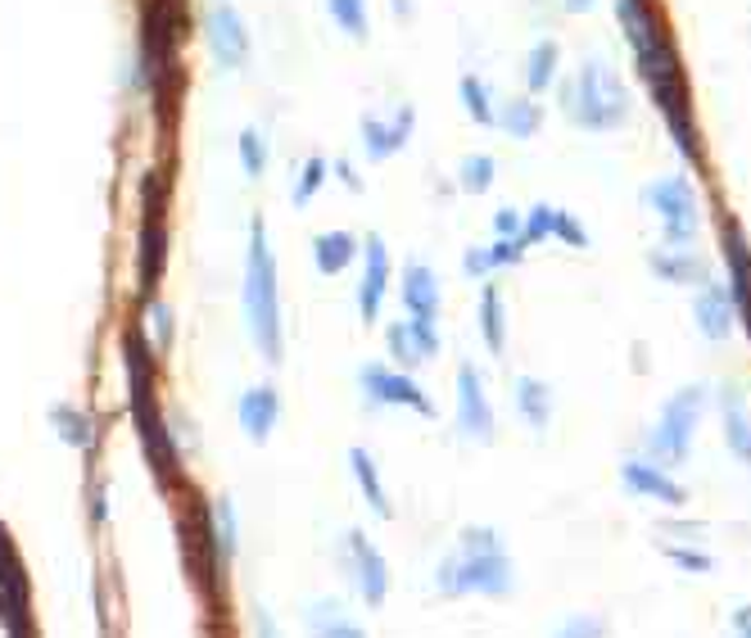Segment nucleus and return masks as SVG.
Here are the masks:
<instances>
[{"label":"nucleus","mask_w":751,"mask_h":638,"mask_svg":"<svg viewBox=\"0 0 751 638\" xmlns=\"http://www.w3.org/2000/svg\"><path fill=\"white\" fill-rule=\"evenodd\" d=\"M462 105H466V114L475 118V122H485V127H494V105H490V87L481 82V78H462Z\"/></svg>","instance_id":"cd10ccee"},{"label":"nucleus","mask_w":751,"mask_h":638,"mask_svg":"<svg viewBox=\"0 0 751 638\" xmlns=\"http://www.w3.org/2000/svg\"><path fill=\"white\" fill-rule=\"evenodd\" d=\"M150 313H155V322H159V344H168V340H172V317H168V308H164V304H155Z\"/></svg>","instance_id":"79ce46f5"},{"label":"nucleus","mask_w":751,"mask_h":638,"mask_svg":"<svg viewBox=\"0 0 751 638\" xmlns=\"http://www.w3.org/2000/svg\"><path fill=\"white\" fill-rule=\"evenodd\" d=\"M204 28H209V46H214V59L227 63V68H240L249 59V32L240 23V14L227 6V0H214L209 14H204Z\"/></svg>","instance_id":"1a4fd4ad"},{"label":"nucleus","mask_w":751,"mask_h":638,"mask_svg":"<svg viewBox=\"0 0 751 638\" xmlns=\"http://www.w3.org/2000/svg\"><path fill=\"white\" fill-rule=\"evenodd\" d=\"M665 552H670V561H679V571H698V576L711 571V557L706 552H693V548H665Z\"/></svg>","instance_id":"e433bc0d"},{"label":"nucleus","mask_w":751,"mask_h":638,"mask_svg":"<svg viewBox=\"0 0 751 638\" xmlns=\"http://www.w3.org/2000/svg\"><path fill=\"white\" fill-rule=\"evenodd\" d=\"M354 254H358V241L345 236V232H326V236L313 241V263H317V272H326V276L339 272V267H349Z\"/></svg>","instance_id":"5701e85b"},{"label":"nucleus","mask_w":751,"mask_h":638,"mask_svg":"<svg viewBox=\"0 0 751 638\" xmlns=\"http://www.w3.org/2000/svg\"><path fill=\"white\" fill-rule=\"evenodd\" d=\"M516 403H521V412H525V421L534 425V431H543L549 425V416H553V394H549V385L543 381H521L516 385Z\"/></svg>","instance_id":"b1692460"},{"label":"nucleus","mask_w":751,"mask_h":638,"mask_svg":"<svg viewBox=\"0 0 751 638\" xmlns=\"http://www.w3.org/2000/svg\"><path fill=\"white\" fill-rule=\"evenodd\" d=\"M55 416H59V431H63L68 444H91V425H87L82 412H73V408H55Z\"/></svg>","instance_id":"72a5a7b5"},{"label":"nucleus","mask_w":751,"mask_h":638,"mask_svg":"<svg viewBox=\"0 0 751 638\" xmlns=\"http://www.w3.org/2000/svg\"><path fill=\"white\" fill-rule=\"evenodd\" d=\"M326 6H330V19L349 37H367V6L363 0H326Z\"/></svg>","instance_id":"c85d7f7f"},{"label":"nucleus","mask_w":751,"mask_h":638,"mask_svg":"<svg viewBox=\"0 0 751 638\" xmlns=\"http://www.w3.org/2000/svg\"><path fill=\"white\" fill-rule=\"evenodd\" d=\"M481 322H485V344H490L494 353H503V300H498L494 286H490L485 300H481Z\"/></svg>","instance_id":"c756f323"},{"label":"nucleus","mask_w":751,"mask_h":638,"mask_svg":"<svg viewBox=\"0 0 751 638\" xmlns=\"http://www.w3.org/2000/svg\"><path fill=\"white\" fill-rule=\"evenodd\" d=\"M245 317L249 335L263 349L267 363H281V304H277V263H271L267 227L254 223L249 263H245Z\"/></svg>","instance_id":"7ed1b4c3"},{"label":"nucleus","mask_w":751,"mask_h":638,"mask_svg":"<svg viewBox=\"0 0 751 638\" xmlns=\"http://www.w3.org/2000/svg\"><path fill=\"white\" fill-rule=\"evenodd\" d=\"M589 6H593V0H566V10H571V14H580V10H589Z\"/></svg>","instance_id":"c03bdc74"},{"label":"nucleus","mask_w":751,"mask_h":638,"mask_svg":"<svg viewBox=\"0 0 751 638\" xmlns=\"http://www.w3.org/2000/svg\"><path fill=\"white\" fill-rule=\"evenodd\" d=\"M553 73H557V46H553V41H538L534 55H530V91H534V96L549 91Z\"/></svg>","instance_id":"bb28decb"},{"label":"nucleus","mask_w":751,"mask_h":638,"mask_svg":"<svg viewBox=\"0 0 751 638\" xmlns=\"http://www.w3.org/2000/svg\"><path fill=\"white\" fill-rule=\"evenodd\" d=\"M349 548H354V566H358V589H363V598H367L372 607H381V602H385V589H389V576H385V561H381L376 543L363 539V534H354Z\"/></svg>","instance_id":"a211bd4d"},{"label":"nucleus","mask_w":751,"mask_h":638,"mask_svg":"<svg viewBox=\"0 0 751 638\" xmlns=\"http://www.w3.org/2000/svg\"><path fill=\"white\" fill-rule=\"evenodd\" d=\"M413 118H417L413 105H403L389 127H385L381 118H363V146H367V155H372V159H389L394 150H403L407 136H413Z\"/></svg>","instance_id":"f3484780"},{"label":"nucleus","mask_w":751,"mask_h":638,"mask_svg":"<svg viewBox=\"0 0 751 638\" xmlns=\"http://www.w3.org/2000/svg\"><path fill=\"white\" fill-rule=\"evenodd\" d=\"M553 236H557V241H566L571 249H584V245H589V232L571 218V213H557V218H553Z\"/></svg>","instance_id":"c9c22d12"},{"label":"nucleus","mask_w":751,"mask_h":638,"mask_svg":"<svg viewBox=\"0 0 751 638\" xmlns=\"http://www.w3.org/2000/svg\"><path fill=\"white\" fill-rule=\"evenodd\" d=\"M724 258H729V300L733 313L742 317L747 335H751V249L742 241L738 227H724Z\"/></svg>","instance_id":"f8f14e48"},{"label":"nucleus","mask_w":751,"mask_h":638,"mask_svg":"<svg viewBox=\"0 0 751 638\" xmlns=\"http://www.w3.org/2000/svg\"><path fill=\"white\" fill-rule=\"evenodd\" d=\"M240 164H245L249 177H263V168H267V146H263L258 127H245V131H240Z\"/></svg>","instance_id":"2f4dec72"},{"label":"nucleus","mask_w":751,"mask_h":638,"mask_svg":"<svg viewBox=\"0 0 751 638\" xmlns=\"http://www.w3.org/2000/svg\"><path fill=\"white\" fill-rule=\"evenodd\" d=\"M733 300H729V291L724 286H702V295H698V326H702V335L706 340H724L729 335V326H733Z\"/></svg>","instance_id":"4be33fe9"},{"label":"nucleus","mask_w":751,"mask_h":638,"mask_svg":"<svg viewBox=\"0 0 751 638\" xmlns=\"http://www.w3.org/2000/svg\"><path fill=\"white\" fill-rule=\"evenodd\" d=\"M553 218H557V208H549V204H538V208L530 213V223L521 227V245L530 249V245H538L543 236H553Z\"/></svg>","instance_id":"473e14b6"},{"label":"nucleus","mask_w":751,"mask_h":638,"mask_svg":"<svg viewBox=\"0 0 751 638\" xmlns=\"http://www.w3.org/2000/svg\"><path fill=\"white\" fill-rule=\"evenodd\" d=\"M490 267H494V263H490V249H466V254H462V272H466V276H485Z\"/></svg>","instance_id":"58836bf2"},{"label":"nucleus","mask_w":751,"mask_h":638,"mask_svg":"<svg viewBox=\"0 0 751 638\" xmlns=\"http://www.w3.org/2000/svg\"><path fill=\"white\" fill-rule=\"evenodd\" d=\"M494 122L507 131V136H534L538 131V105L534 100H525V96H516V100H507V109L503 114H494Z\"/></svg>","instance_id":"393cba45"},{"label":"nucleus","mask_w":751,"mask_h":638,"mask_svg":"<svg viewBox=\"0 0 751 638\" xmlns=\"http://www.w3.org/2000/svg\"><path fill=\"white\" fill-rule=\"evenodd\" d=\"M146 232H141V286L155 291L159 286V276H164V254H168V241H164V195H159V181L146 177Z\"/></svg>","instance_id":"9b49d317"},{"label":"nucleus","mask_w":751,"mask_h":638,"mask_svg":"<svg viewBox=\"0 0 751 638\" xmlns=\"http://www.w3.org/2000/svg\"><path fill=\"white\" fill-rule=\"evenodd\" d=\"M648 263H652V272H656V276L674 281V286H711V272H706V263H702V258H693V254L652 249V254H648Z\"/></svg>","instance_id":"aec40b11"},{"label":"nucleus","mask_w":751,"mask_h":638,"mask_svg":"<svg viewBox=\"0 0 751 638\" xmlns=\"http://www.w3.org/2000/svg\"><path fill=\"white\" fill-rule=\"evenodd\" d=\"M363 399L372 403V408H381V403H403V408H417L422 416H431L435 408H431V399L407 381L403 372H385V367H376V363H367L363 367Z\"/></svg>","instance_id":"9d476101"},{"label":"nucleus","mask_w":751,"mask_h":638,"mask_svg":"<svg viewBox=\"0 0 751 638\" xmlns=\"http://www.w3.org/2000/svg\"><path fill=\"white\" fill-rule=\"evenodd\" d=\"M616 14L625 23V37L639 50V68L656 96V105L670 118V131L679 140V150L698 159V131H693V109H689V87H684V68L674 59V46L661 28V14L652 10V0H616Z\"/></svg>","instance_id":"f257e3e1"},{"label":"nucleus","mask_w":751,"mask_h":638,"mask_svg":"<svg viewBox=\"0 0 751 638\" xmlns=\"http://www.w3.org/2000/svg\"><path fill=\"white\" fill-rule=\"evenodd\" d=\"M322 638H363V629L349 625V620H330V625L322 629Z\"/></svg>","instance_id":"a19ab883"},{"label":"nucleus","mask_w":751,"mask_h":638,"mask_svg":"<svg viewBox=\"0 0 751 638\" xmlns=\"http://www.w3.org/2000/svg\"><path fill=\"white\" fill-rule=\"evenodd\" d=\"M322 177H326V164H322V159H313V164L304 168L299 186H295V204H308V199H313V190L322 186Z\"/></svg>","instance_id":"4c0bfd02"},{"label":"nucleus","mask_w":751,"mask_h":638,"mask_svg":"<svg viewBox=\"0 0 751 638\" xmlns=\"http://www.w3.org/2000/svg\"><path fill=\"white\" fill-rule=\"evenodd\" d=\"M403 304L413 313V322L422 326H435V313H439V281L431 276V267L413 263L403 272Z\"/></svg>","instance_id":"dca6fc26"},{"label":"nucleus","mask_w":751,"mask_h":638,"mask_svg":"<svg viewBox=\"0 0 751 638\" xmlns=\"http://www.w3.org/2000/svg\"><path fill=\"white\" fill-rule=\"evenodd\" d=\"M277 390L271 385H258V390H249L245 399H240V425H245V435L249 440H267L271 435V425H277Z\"/></svg>","instance_id":"6ab92c4d"},{"label":"nucleus","mask_w":751,"mask_h":638,"mask_svg":"<svg viewBox=\"0 0 751 638\" xmlns=\"http://www.w3.org/2000/svg\"><path fill=\"white\" fill-rule=\"evenodd\" d=\"M457 181H462V190H471V195L490 190V181H494V159H490V155H471V159L462 164Z\"/></svg>","instance_id":"7c9ffc66"},{"label":"nucleus","mask_w":751,"mask_h":638,"mask_svg":"<svg viewBox=\"0 0 751 638\" xmlns=\"http://www.w3.org/2000/svg\"><path fill=\"white\" fill-rule=\"evenodd\" d=\"M435 349H439L435 326H422V322H413V317L389 326V353L403 363V372H407V367H417V363H426Z\"/></svg>","instance_id":"4468645a"},{"label":"nucleus","mask_w":751,"mask_h":638,"mask_svg":"<svg viewBox=\"0 0 751 638\" xmlns=\"http://www.w3.org/2000/svg\"><path fill=\"white\" fill-rule=\"evenodd\" d=\"M516 585L512 561L503 557L494 530H466L462 561H444L439 589L444 593H507Z\"/></svg>","instance_id":"20e7f679"},{"label":"nucleus","mask_w":751,"mask_h":638,"mask_svg":"<svg viewBox=\"0 0 751 638\" xmlns=\"http://www.w3.org/2000/svg\"><path fill=\"white\" fill-rule=\"evenodd\" d=\"M349 462H354V475H358V484H363V493H367V503H372L381 517H389V499H385V489H381L376 462H372L363 449H354V453H349Z\"/></svg>","instance_id":"a878e982"},{"label":"nucleus","mask_w":751,"mask_h":638,"mask_svg":"<svg viewBox=\"0 0 751 638\" xmlns=\"http://www.w3.org/2000/svg\"><path fill=\"white\" fill-rule=\"evenodd\" d=\"M553 638H606V620L602 616H571Z\"/></svg>","instance_id":"f704fd0d"},{"label":"nucleus","mask_w":751,"mask_h":638,"mask_svg":"<svg viewBox=\"0 0 751 638\" xmlns=\"http://www.w3.org/2000/svg\"><path fill=\"white\" fill-rule=\"evenodd\" d=\"M494 232H498L503 241H507V236L516 241V236H521V218H516V213H512V208H503V213H498V218H494Z\"/></svg>","instance_id":"ea45409f"},{"label":"nucleus","mask_w":751,"mask_h":638,"mask_svg":"<svg viewBox=\"0 0 751 638\" xmlns=\"http://www.w3.org/2000/svg\"><path fill=\"white\" fill-rule=\"evenodd\" d=\"M122 363H127V385H131V412H136V425H141V440H146V453H150V467L164 484L177 480V449L168 440V425L159 416V403H155V363H150V349H146V335L141 331H127L122 335Z\"/></svg>","instance_id":"f03ea898"},{"label":"nucleus","mask_w":751,"mask_h":638,"mask_svg":"<svg viewBox=\"0 0 751 638\" xmlns=\"http://www.w3.org/2000/svg\"><path fill=\"white\" fill-rule=\"evenodd\" d=\"M733 638H751V607L733 611Z\"/></svg>","instance_id":"37998d69"},{"label":"nucleus","mask_w":751,"mask_h":638,"mask_svg":"<svg viewBox=\"0 0 751 638\" xmlns=\"http://www.w3.org/2000/svg\"><path fill=\"white\" fill-rule=\"evenodd\" d=\"M562 100H566V114H571L575 122L593 127V131L616 127V122L625 118V109H630L625 87L616 82V73H611L602 59H584V63H580V73H575V82L566 87Z\"/></svg>","instance_id":"39448f33"},{"label":"nucleus","mask_w":751,"mask_h":638,"mask_svg":"<svg viewBox=\"0 0 751 638\" xmlns=\"http://www.w3.org/2000/svg\"><path fill=\"white\" fill-rule=\"evenodd\" d=\"M385 286H389V254H385V241H381V236H367V267H363V286H358L363 322H372V317L381 313Z\"/></svg>","instance_id":"2eb2a0df"},{"label":"nucleus","mask_w":751,"mask_h":638,"mask_svg":"<svg viewBox=\"0 0 751 638\" xmlns=\"http://www.w3.org/2000/svg\"><path fill=\"white\" fill-rule=\"evenodd\" d=\"M702 412H706V385H684V390H679L661 408V421L652 425V435H648V462L661 467V471L689 462V449H693Z\"/></svg>","instance_id":"423d86ee"},{"label":"nucleus","mask_w":751,"mask_h":638,"mask_svg":"<svg viewBox=\"0 0 751 638\" xmlns=\"http://www.w3.org/2000/svg\"><path fill=\"white\" fill-rule=\"evenodd\" d=\"M648 204L661 213L665 223V245L670 249H689V241L698 236V204H693V186L684 177H661L648 190Z\"/></svg>","instance_id":"0eeeda50"},{"label":"nucleus","mask_w":751,"mask_h":638,"mask_svg":"<svg viewBox=\"0 0 751 638\" xmlns=\"http://www.w3.org/2000/svg\"><path fill=\"white\" fill-rule=\"evenodd\" d=\"M457 421H462L466 440H481V444L494 440V408H490L485 385L471 363H462V372H457Z\"/></svg>","instance_id":"6e6552de"},{"label":"nucleus","mask_w":751,"mask_h":638,"mask_svg":"<svg viewBox=\"0 0 751 638\" xmlns=\"http://www.w3.org/2000/svg\"><path fill=\"white\" fill-rule=\"evenodd\" d=\"M621 475H625V484L639 493V499H652V503H665V508H684L689 503V489L679 484L674 475H665L661 467H652V462H625L621 467Z\"/></svg>","instance_id":"ddd939ff"},{"label":"nucleus","mask_w":751,"mask_h":638,"mask_svg":"<svg viewBox=\"0 0 751 638\" xmlns=\"http://www.w3.org/2000/svg\"><path fill=\"white\" fill-rule=\"evenodd\" d=\"M724 440H729V453L738 462L751 467V412H747V399L738 390H724Z\"/></svg>","instance_id":"412c9836"}]
</instances>
